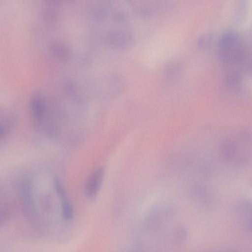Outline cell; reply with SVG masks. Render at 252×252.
I'll return each mask as SVG.
<instances>
[{
    "label": "cell",
    "mask_w": 252,
    "mask_h": 252,
    "mask_svg": "<svg viewBox=\"0 0 252 252\" xmlns=\"http://www.w3.org/2000/svg\"><path fill=\"white\" fill-rule=\"evenodd\" d=\"M246 51L243 39L236 32H226L219 39L218 55L220 60L224 63H239L244 58Z\"/></svg>",
    "instance_id": "1"
},
{
    "label": "cell",
    "mask_w": 252,
    "mask_h": 252,
    "mask_svg": "<svg viewBox=\"0 0 252 252\" xmlns=\"http://www.w3.org/2000/svg\"><path fill=\"white\" fill-rule=\"evenodd\" d=\"M17 189L25 215L33 221L34 208L33 201V185L31 180L24 178L18 181Z\"/></svg>",
    "instance_id": "2"
},
{
    "label": "cell",
    "mask_w": 252,
    "mask_h": 252,
    "mask_svg": "<svg viewBox=\"0 0 252 252\" xmlns=\"http://www.w3.org/2000/svg\"><path fill=\"white\" fill-rule=\"evenodd\" d=\"M105 168L100 167L96 169L88 178L85 186V193L89 198H94L98 192L102 184Z\"/></svg>",
    "instance_id": "3"
},
{
    "label": "cell",
    "mask_w": 252,
    "mask_h": 252,
    "mask_svg": "<svg viewBox=\"0 0 252 252\" xmlns=\"http://www.w3.org/2000/svg\"><path fill=\"white\" fill-rule=\"evenodd\" d=\"M189 193L192 199L199 205L207 206L212 203L213 196L208 188L203 184L193 185Z\"/></svg>",
    "instance_id": "4"
},
{
    "label": "cell",
    "mask_w": 252,
    "mask_h": 252,
    "mask_svg": "<svg viewBox=\"0 0 252 252\" xmlns=\"http://www.w3.org/2000/svg\"><path fill=\"white\" fill-rule=\"evenodd\" d=\"M237 212L243 218L242 227L245 231L251 232V202L247 198H241L236 202Z\"/></svg>",
    "instance_id": "5"
},
{
    "label": "cell",
    "mask_w": 252,
    "mask_h": 252,
    "mask_svg": "<svg viewBox=\"0 0 252 252\" xmlns=\"http://www.w3.org/2000/svg\"><path fill=\"white\" fill-rule=\"evenodd\" d=\"M14 118L8 110L0 106V143L8 135L12 128Z\"/></svg>",
    "instance_id": "6"
},
{
    "label": "cell",
    "mask_w": 252,
    "mask_h": 252,
    "mask_svg": "<svg viewBox=\"0 0 252 252\" xmlns=\"http://www.w3.org/2000/svg\"><path fill=\"white\" fill-rule=\"evenodd\" d=\"M189 235V229L184 225H178L172 234V242L175 244L184 243Z\"/></svg>",
    "instance_id": "7"
},
{
    "label": "cell",
    "mask_w": 252,
    "mask_h": 252,
    "mask_svg": "<svg viewBox=\"0 0 252 252\" xmlns=\"http://www.w3.org/2000/svg\"><path fill=\"white\" fill-rule=\"evenodd\" d=\"M62 214L66 220H71L74 216V210L70 202L66 199L62 202Z\"/></svg>",
    "instance_id": "8"
},
{
    "label": "cell",
    "mask_w": 252,
    "mask_h": 252,
    "mask_svg": "<svg viewBox=\"0 0 252 252\" xmlns=\"http://www.w3.org/2000/svg\"><path fill=\"white\" fill-rule=\"evenodd\" d=\"M212 40V35L209 34H205L200 37L199 39L198 44L201 47L206 48L211 44Z\"/></svg>",
    "instance_id": "9"
},
{
    "label": "cell",
    "mask_w": 252,
    "mask_h": 252,
    "mask_svg": "<svg viewBox=\"0 0 252 252\" xmlns=\"http://www.w3.org/2000/svg\"><path fill=\"white\" fill-rule=\"evenodd\" d=\"M54 184L56 191L58 195L62 198H64L65 196L64 191L60 181L58 178H54Z\"/></svg>",
    "instance_id": "10"
},
{
    "label": "cell",
    "mask_w": 252,
    "mask_h": 252,
    "mask_svg": "<svg viewBox=\"0 0 252 252\" xmlns=\"http://www.w3.org/2000/svg\"><path fill=\"white\" fill-rule=\"evenodd\" d=\"M9 216V212L7 209L0 208V224L5 221Z\"/></svg>",
    "instance_id": "11"
},
{
    "label": "cell",
    "mask_w": 252,
    "mask_h": 252,
    "mask_svg": "<svg viewBox=\"0 0 252 252\" xmlns=\"http://www.w3.org/2000/svg\"><path fill=\"white\" fill-rule=\"evenodd\" d=\"M178 67H177L176 65L174 64H170V66L168 67V71L169 70V72L171 74L176 73L178 72Z\"/></svg>",
    "instance_id": "12"
}]
</instances>
